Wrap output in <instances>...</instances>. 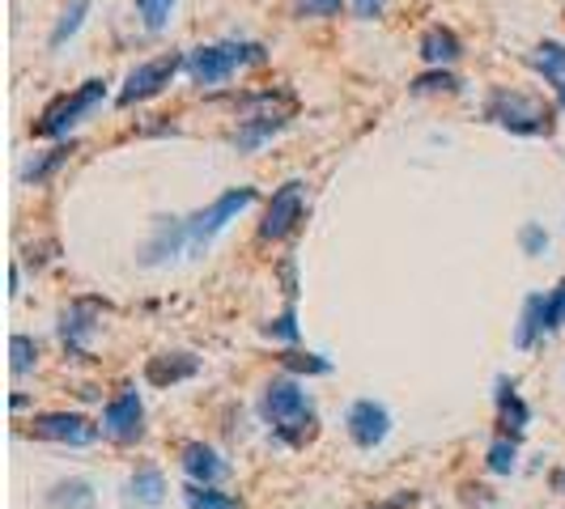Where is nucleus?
Masks as SVG:
<instances>
[{
	"label": "nucleus",
	"mask_w": 565,
	"mask_h": 509,
	"mask_svg": "<svg viewBox=\"0 0 565 509\" xmlns=\"http://www.w3.org/2000/svg\"><path fill=\"white\" fill-rule=\"evenodd\" d=\"M259 416L268 421L273 437L285 446H307L319 433V416H315L307 391L294 378H273L259 396Z\"/></svg>",
	"instance_id": "obj_1"
},
{
	"label": "nucleus",
	"mask_w": 565,
	"mask_h": 509,
	"mask_svg": "<svg viewBox=\"0 0 565 509\" xmlns=\"http://www.w3.org/2000/svg\"><path fill=\"white\" fill-rule=\"evenodd\" d=\"M484 119L510 137H548L557 128V107L523 89H493L484 102Z\"/></svg>",
	"instance_id": "obj_2"
},
{
	"label": "nucleus",
	"mask_w": 565,
	"mask_h": 509,
	"mask_svg": "<svg viewBox=\"0 0 565 509\" xmlns=\"http://www.w3.org/2000/svg\"><path fill=\"white\" fill-rule=\"evenodd\" d=\"M103 98H107V82H103V77H89V82H82L77 89L60 94V98H52V102L43 107V115L34 119V137H39V141H60V137H68Z\"/></svg>",
	"instance_id": "obj_3"
},
{
	"label": "nucleus",
	"mask_w": 565,
	"mask_h": 509,
	"mask_svg": "<svg viewBox=\"0 0 565 509\" xmlns=\"http://www.w3.org/2000/svg\"><path fill=\"white\" fill-rule=\"evenodd\" d=\"M247 102L259 107V111H252L247 119H238V128H234V137H230L238 153H255L264 141H273L285 123H289V115H294V94H289V89L247 94Z\"/></svg>",
	"instance_id": "obj_4"
},
{
	"label": "nucleus",
	"mask_w": 565,
	"mask_h": 509,
	"mask_svg": "<svg viewBox=\"0 0 565 509\" xmlns=\"http://www.w3.org/2000/svg\"><path fill=\"white\" fill-rule=\"evenodd\" d=\"M259 59H264V47H259V43H238V39H226V43L196 47V52L188 56V77L209 89V85L230 82L238 68L259 64Z\"/></svg>",
	"instance_id": "obj_5"
},
{
	"label": "nucleus",
	"mask_w": 565,
	"mask_h": 509,
	"mask_svg": "<svg viewBox=\"0 0 565 509\" xmlns=\"http://www.w3.org/2000/svg\"><path fill=\"white\" fill-rule=\"evenodd\" d=\"M565 327V281L553 289V293H532L523 302V314H519V327H514V348H536L540 339H548L553 332Z\"/></svg>",
	"instance_id": "obj_6"
},
{
	"label": "nucleus",
	"mask_w": 565,
	"mask_h": 509,
	"mask_svg": "<svg viewBox=\"0 0 565 509\" xmlns=\"http://www.w3.org/2000/svg\"><path fill=\"white\" fill-rule=\"evenodd\" d=\"M252 204H255V187H230V192H222L209 208H200L196 217H188V242H192V254L209 251V242H213L238 213H247Z\"/></svg>",
	"instance_id": "obj_7"
},
{
	"label": "nucleus",
	"mask_w": 565,
	"mask_h": 509,
	"mask_svg": "<svg viewBox=\"0 0 565 509\" xmlns=\"http://www.w3.org/2000/svg\"><path fill=\"white\" fill-rule=\"evenodd\" d=\"M302 217H307V183L289 178V183H281V187L273 192V199H268L264 221H259V238H264V242H281V238H289L294 229L302 226Z\"/></svg>",
	"instance_id": "obj_8"
},
{
	"label": "nucleus",
	"mask_w": 565,
	"mask_h": 509,
	"mask_svg": "<svg viewBox=\"0 0 565 509\" xmlns=\"http://www.w3.org/2000/svg\"><path fill=\"white\" fill-rule=\"evenodd\" d=\"M103 437L115 442V446H132V442H141L145 437V403H141V391L137 387H124L119 396L107 399V408H103Z\"/></svg>",
	"instance_id": "obj_9"
},
{
	"label": "nucleus",
	"mask_w": 565,
	"mask_h": 509,
	"mask_svg": "<svg viewBox=\"0 0 565 509\" xmlns=\"http://www.w3.org/2000/svg\"><path fill=\"white\" fill-rule=\"evenodd\" d=\"M179 68H188V56H179V52H167V56H153V59H145V64H137V68L128 73L124 89H119V102L132 107V102H145V98H158V94L174 82Z\"/></svg>",
	"instance_id": "obj_10"
},
{
	"label": "nucleus",
	"mask_w": 565,
	"mask_h": 509,
	"mask_svg": "<svg viewBox=\"0 0 565 509\" xmlns=\"http://www.w3.org/2000/svg\"><path fill=\"white\" fill-rule=\"evenodd\" d=\"M98 424L89 421L85 412H43V416H34L30 421V437H39V442H56V446H94L98 442Z\"/></svg>",
	"instance_id": "obj_11"
},
{
	"label": "nucleus",
	"mask_w": 565,
	"mask_h": 509,
	"mask_svg": "<svg viewBox=\"0 0 565 509\" xmlns=\"http://www.w3.org/2000/svg\"><path fill=\"white\" fill-rule=\"evenodd\" d=\"M344 429H349L353 446L374 451V446H383V442L392 437V412H387V403H379V399H358V403H349V412H344Z\"/></svg>",
	"instance_id": "obj_12"
},
{
	"label": "nucleus",
	"mask_w": 565,
	"mask_h": 509,
	"mask_svg": "<svg viewBox=\"0 0 565 509\" xmlns=\"http://www.w3.org/2000/svg\"><path fill=\"white\" fill-rule=\"evenodd\" d=\"M98 318H103V302H94V297H77V302L64 306V314H60V344L68 348V357L89 353V339L98 336Z\"/></svg>",
	"instance_id": "obj_13"
},
{
	"label": "nucleus",
	"mask_w": 565,
	"mask_h": 509,
	"mask_svg": "<svg viewBox=\"0 0 565 509\" xmlns=\"http://www.w3.org/2000/svg\"><path fill=\"white\" fill-rule=\"evenodd\" d=\"M192 251V242H188V221H179V217H158L153 221V234H149V242H145L137 259H141L145 268H162L170 263L174 254Z\"/></svg>",
	"instance_id": "obj_14"
},
{
	"label": "nucleus",
	"mask_w": 565,
	"mask_h": 509,
	"mask_svg": "<svg viewBox=\"0 0 565 509\" xmlns=\"http://www.w3.org/2000/svg\"><path fill=\"white\" fill-rule=\"evenodd\" d=\"M179 467L192 484H204V488H217V484L230 476V463L222 458V451H213L209 442H188L179 451Z\"/></svg>",
	"instance_id": "obj_15"
},
{
	"label": "nucleus",
	"mask_w": 565,
	"mask_h": 509,
	"mask_svg": "<svg viewBox=\"0 0 565 509\" xmlns=\"http://www.w3.org/2000/svg\"><path fill=\"white\" fill-rule=\"evenodd\" d=\"M196 373H200V357L196 353H183V348L158 353V357L145 361V382L158 387V391H170V387H179V382H188Z\"/></svg>",
	"instance_id": "obj_16"
},
{
	"label": "nucleus",
	"mask_w": 565,
	"mask_h": 509,
	"mask_svg": "<svg viewBox=\"0 0 565 509\" xmlns=\"http://www.w3.org/2000/svg\"><path fill=\"white\" fill-rule=\"evenodd\" d=\"M167 476H162V467H153V463H141L128 484H124V506L128 509H158L167 501Z\"/></svg>",
	"instance_id": "obj_17"
},
{
	"label": "nucleus",
	"mask_w": 565,
	"mask_h": 509,
	"mask_svg": "<svg viewBox=\"0 0 565 509\" xmlns=\"http://www.w3.org/2000/svg\"><path fill=\"white\" fill-rule=\"evenodd\" d=\"M498 429H502V437H523L527 433V424H532V408L523 403V396L514 391V382L510 378H498Z\"/></svg>",
	"instance_id": "obj_18"
},
{
	"label": "nucleus",
	"mask_w": 565,
	"mask_h": 509,
	"mask_svg": "<svg viewBox=\"0 0 565 509\" xmlns=\"http://www.w3.org/2000/svg\"><path fill=\"white\" fill-rule=\"evenodd\" d=\"M417 52H422L425 64L447 68V64H455V59L463 56V43H459V34L451 26H429L422 34V43H417Z\"/></svg>",
	"instance_id": "obj_19"
},
{
	"label": "nucleus",
	"mask_w": 565,
	"mask_h": 509,
	"mask_svg": "<svg viewBox=\"0 0 565 509\" xmlns=\"http://www.w3.org/2000/svg\"><path fill=\"white\" fill-rule=\"evenodd\" d=\"M47 509H94V484L73 476V480H60L47 488Z\"/></svg>",
	"instance_id": "obj_20"
},
{
	"label": "nucleus",
	"mask_w": 565,
	"mask_h": 509,
	"mask_svg": "<svg viewBox=\"0 0 565 509\" xmlns=\"http://www.w3.org/2000/svg\"><path fill=\"white\" fill-rule=\"evenodd\" d=\"M527 64L536 68L544 82L565 85V43H553V39H544L536 52H532V59H527Z\"/></svg>",
	"instance_id": "obj_21"
},
{
	"label": "nucleus",
	"mask_w": 565,
	"mask_h": 509,
	"mask_svg": "<svg viewBox=\"0 0 565 509\" xmlns=\"http://www.w3.org/2000/svg\"><path fill=\"white\" fill-rule=\"evenodd\" d=\"M85 13H89V0H68L64 9H60L56 26H52V34H47V47H64L77 30H82Z\"/></svg>",
	"instance_id": "obj_22"
},
{
	"label": "nucleus",
	"mask_w": 565,
	"mask_h": 509,
	"mask_svg": "<svg viewBox=\"0 0 565 509\" xmlns=\"http://www.w3.org/2000/svg\"><path fill=\"white\" fill-rule=\"evenodd\" d=\"M514 467H519V442L498 433V437L489 442V451H484V472H489V476H510Z\"/></svg>",
	"instance_id": "obj_23"
},
{
	"label": "nucleus",
	"mask_w": 565,
	"mask_h": 509,
	"mask_svg": "<svg viewBox=\"0 0 565 509\" xmlns=\"http://www.w3.org/2000/svg\"><path fill=\"white\" fill-rule=\"evenodd\" d=\"M183 506L188 509H243L238 497H230L222 488H204V484H188V488H183Z\"/></svg>",
	"instance_id": "obj_24"
},
{
	"label": "nucleus",
	"mask_w": 565,
	"mask_h": 509,
	"mask_svg": "<svg viewBox=\"0 0 565 509\" xmlns=\"http://www.w3.org/2000/svg\"><path fill=\"white\" fill-rule=\"evenodd\" d=\"M281 366L289 373H307V378H319V373H332V361L323 353H302V348H285Z\"/></svg>",
	"instance_id": "obj_25"
},
{
	"label": "nucleus",
	"mask_w": 565,
	"mask_h": 509,
	"mask_svg": "<svg viewBox=\"0 0 565 509\" xmlns=\"http://www.w3.org/2000/svg\"><path fill=\"white\" fill-rule=\"evenodd\" d=\"M68 153H73V144H56V149H47L39 162H30V166L22 170V178H26V183H47V178L68 162Z\"/></svg>",
	"instance_id": "obj_26"
},
{
	"label": "nucleus",
	"mask_w": 565,
	"mask_h": 509,
	"mask_svg": "<svg viewBox=\"0 0 565 509\" xmlns=\"http://www.w3.org/2000/svg\"><path fill=\"white\" fill-rule=\"evenodd\" d=\"M408 89H413L417 98H425V94H455V89H459V77H455V73H447V68H434V73L413 77V82H408Z\"/></svg>",
	"instance_id": "obj_27"
},
{
	"label": "nucleus",
	"mask_w": 565,
	"mask_h": 509,
	"mask_svg": "<svg viewBox=\"0 0 565 509\" xmlns=\"http://www.w3.org/2000/svg\"><path fill=\"white\" fill-rule=\"evenodd\" d=\"M9 353H13V361H9V366H13V373H18V378L39 366V339L22 336V332L9 339Z\"/></svg>",
	"instance_id": "obj_28"
},
{
	"label": "nucleus",
	"mask_w": 565,
	"mask_h": 509,
	"mask_svg": "<svg viewBox=\"0 0 565 509\" xmlns=\"http://www.w3.org/2000/svg\"><path fill=\"white\" fill-rule=\"evenodd\" d=\"M264 336L281 339V344L294 348V344H298V311H294V306H285L277 318H268V323H264Z\"/></svg>",
	"instance_id": "obj_29"
},
{
	"label": "nucleus",
	"mask_w": 565,
	"mask_h": 509,
	"mask_svg": "<svg viewBox=\"0 0 565 509\" xmlns=\"http://www.w3.org/2000/svg\"><path fill=\"white\" fill-rule=\"evenodd\" d=\"M170 9H174V0H137V13H141L145 30H167L170 22Z\"/></svg>",
	"instance_id": "obj_30"
},
{
	"label": "nucleus",
	"mask_w": 565,
	"mask_h": 509,
	"mask_svg": "<svg viewBox=\"0 0 565 509\" xmlns=\"http://www.w3.org/2000/svg\"><path fill=\"white\" fill-rule=\"evenodd\" d=\"M519 247H523V254H532V259L544 254L548 251V229L536 226V221H532V226H523L519 229Z\"/></svg>",
	"instance_id": "obj_31"
},
{
	"label": "nucleus",
	"mask_w": 565,
	"mask_h": 509,
	"mask_svg": "<svg viewBox=\"0 0 565 509\" xmlns=\"http://www.w3.org/2000/svg\"><path fill=\"white\" fill-rule=\"evenodd\" d=\"M344 0H298V13L302 18H337Z\"/></svg>",
	"instance_id": "obj_32"
},
{
	"label": "nucleus",
	"mask_w": 565,
	"mask_h": 509,
	"mask_svg": "<svg viewBox=\"0 0 565 509\" xmlns=\"http://www.w3.org/2000/svg\"><path fill=\"white\" fill-rule=\"evenodd\" d=\"M281 284H285V302L294 306V302H298V272H294V259L281 263Z\"/></svg>",
	"instance_id": "obj_33"
},
{
	"label": "nucleus",
	"mask_w": 565,
	"mask_h": 509,
	"mask_svg": "<svg viewBox=\"0 0 565 509\" xmlns=\"http://www.w3.org/2000/svg\"><path fill=\"white\" fill-rule=\"evenodd\" d=\"M353 9H358V18H379L383 13V0H353Z\"/></svg>",
	"instance_id": "obj_34"
},
{
	"label": "nucleus",
	"mask_w": 565,
	"mask_h": 509,
	"mask_svg": "<svg viewBox=\"0 0 565 509\" xmlns=\"http://www.w3.org/2000/svg\"><path fill=\"white\" fill-rule=\"evenodd\" d=\"M408 501H413V492H408V497H399V501H392V506H383V509H399V506H408Z\"/></svg>",
	"instance_id": "obj_35"
},
{
	"label": "nucleus",
	"mask_w": 565,
	"mask_h": 509,
	"mask_svg": "<svg viewBox=\"0 0 565 509\" xmlns=\"http://www.w3.org/2000/svg\"><path fill=\"white\" fill-rule=\"evenodd\" d=\"M553 484H557V492H565V472H557V476H553Z\"/></svg>",
	"instance_id": "obj_36"
},
{
	"label": "nucleus",
	"mask_w": 565,
	"mask_h": 509,
	"mask_svg": "<svg viewBox=\"0 0 565 509\" xmlns=\"http://www.w3.org/2000/svg\"><path fill=\"white\" fill-rule=\"evenodd\" d=\"M557 107L565 111V85H557Z\"/></svg>",
	"instance_id": "obj_37"
}]
</instances>
